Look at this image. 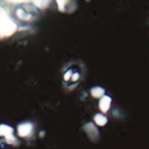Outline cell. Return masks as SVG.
Returning <instances> with one entry per match:
<instances>
[{"label":"cell","instance_id":"cell-1","mask_svg":"<svg viewBox=\"0 0 149 149\" xmlns=\"http://www.w3.org/2000/svg\"><path fill=\"white\" fill-rule=\"evenodd\" d=\"M1 38L8 37L16 32L17 26L9 17L5 9L1 8Z\"/></svg>","mask_w":149,"mask_h":149},{"label":"cell","instance_id":"cell-2","mask_svg":"<svg viewBox=\"0 0 149 149\" xmlns=\"http://www.w3.org/2000/svg\"><path fill=\"white\" fill-rule=\"evenodd\" d=\"M14 129L12 127L6 124H1L0 126V135L5 138L6 143L8 144L14 146L19 145V141L13 135Z\"/></svg>","mask_w":149,"mask_h":149},{"label":"cell","instance_id":"cell-3","mask_svg":"<svg viewBox=\"0 0 149 149\" xmlns=\"http://www.w3.org/2000/svg\"><path fill=\"white\" fill-rule=\"evenodd\" d=\"M83 129L91 141L97 143L99 141L100 139L99 131L93 122H88L85 124L83 127Z\"/></svg>","mask_w":149,"mask_h":149},{"label":"cell","instance_id":"cell-4","mask_svg":"<svg viewBox=\"0 0 149 149\" xmlns=\"http://www.w3.org/2000/svg\"><path fill=\"white\" fill-rule=\"evenodd\" d=\"M18 135L21 138L30 137L33 134L34 126L29 122L20 123L17 127Z\"/></svg>","mask_w":149,"mask_h":149},{"label":"cell","instance_id":"cell-5","mask_svg":"<svg viewBox=\"0 0 149 149\" xmlns=\"http://www.w3.org/2000/svg\"><path fill=\"white\" fill-rule=\"evenodd\" d=\"M112 99L108 95L102 97L99 102V108L103 113H107L109 109Z\"/></svg>","mask_w":149,"mask_h":149},{"label":"cell","instance_id":"cell-6","mask_svg":"<svg viewBox=\"0 0 149 149\" xmlns=\"http://www.w3.org/2000/svg\"><path fill=\"white\" fill-rule=\"evenodd\" d=\"M16 15L19 19L24 21H30L32 19L33 17L31 14L28 13L27 12H25V10L20 8H18L16 10Z\"/></svg>","mask_w":149,"mask_h":149},{"label":"cell","instance_id":"cell-7","mask_svg":"<svg viewBox=\"0 0 149 149\" xmlns=\"http://www.w3.org/2000/svg\"><path fill=\"white\" fill-rule=\"evenodd\" d=\"M105 93V90L102 87L96 86L91 90V94L95 98H100L102 97Z\"/></svg>","mask_w":149,"mask_h":149},{"label":"cell","instance_id":"cell-8","mask_svg":"<svg viewBox=\"0 0 149 149\" xmlns=\"http://www.w3.org/2000/svg\"><path fill=\"white\" fill-rule=\"evenodd\" d=\"M94 120L96 124L100 126H105L108 122V119L106 116L101 114H97L94 117Z\"/></svg>","mask_w":149,"mask_h":149},{"label":"cell","instance_id":"cell-9","mask_svg":"<svg viewBox=\"0 0 149 149\" xmlns=\"http://www.w3.org/2000/svg\"><path fill=\"white\" fill-rule=\"evenodd\" d=\"M50 1H34L32 2L36 6L41 9H44L49 6Z\"/></svg>","mask_w":149,"mask_h":149},{"label":"cell","instance_id":"cell-10","mask_svg":"<svg viewBox=\"0 0 149 149\" xmlns=\"http://www.w3.org/2000/svg\"><path fill=\"white\" fill-rule=\"evenodd\" d=\"M68 1H56L57 4L58 5V8L59 11L64 12L65 11V7Z\"/></svg>","mask_w":149,"mask_h":149},{"label":"cell","instance_id":"cell-11","mask_svg":"<svg viewBox=\"0 0 149 149\" xmlns=\"http://www.w3.org/2000/svg\"><path fill=\"white\" fill-rule=\"evenodd\" d=\"M72 70H70L67 71L64 76V79L65 81H68L70 79V78L72 76Z\"/></svg>","mask_w":149,"mask_h":149},{"label":"cell","instance_id":"cell-12","mask_svg":"<svg viewBox=\"0 0 149 149\" xmlns=\"http://www.w3.org/2000/svg\"><path fill=\"white\" fill-rule=\"evenodd\" d=\"M79 78V73L77 72L75 73L72 75V81L73 82H76Z\"/></svg>","mask_w":149,"mask_h":149},{"label":"cell","instance_id":"cell-13","mask_svg":"<svg viewBox=\"0 0 149 149\" xmlns=\"http://www.w3.org/2000/svg\"><path fill=\"white\" fill-rule=\"evenodd\" d=\"M45 132L43 131H41L40 133H39V136H40V138H43L44 136H45Z\"/></svg>","mask_w":149,"mask_h":149}]
</instances>
